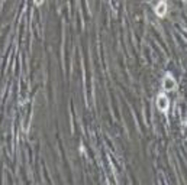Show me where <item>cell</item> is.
Returning <instances> with one entry per match:
<instances>
[{
	"label": "cell",
	"instance_id": "obj_1",
	"mask_svg": "<svg viewBox=\"0 0 187 185\" xmlns=\"http://www.w3.org/2000/svg\"><path fill=\"white\" fill-rule=\"evenodd\" d=\"M165 10H167V5L162 3V2H161L160 5L157 6V9H155V12H157L158 16H164V15H165Z\"/></svg>",
	"mask_w": 187,
	"mask_h": 185
}]
</instances>
